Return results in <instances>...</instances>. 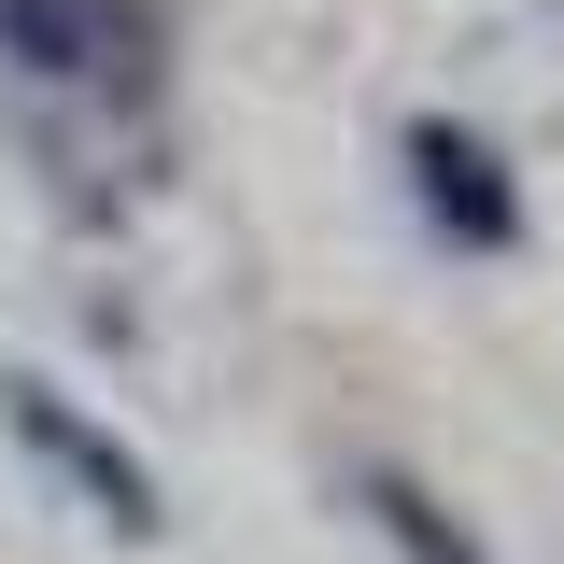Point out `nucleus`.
I'll list each match as a JSON object with an SVG mask.
<instances>
[{
	"label": "nucleus",
	"instance_id": "obj_1",
	"mask_svg": "<svg viewBox=\"0 0 564 564\" xmlns=\"http://www.w3.org/2000/svg\"><path fill=\"white\" fill-rule=\"evenodd\" d=\"M0 70L43 99H141L155 85V14L141 0H0Z\"/></svg>",
	"mask_w": 564,
	"mask_h": 564
},
{
	"label": "nucleus",
	"instance_id": "obj_2",
	"mask_svg": "<svg viewBox=\"0 0 564 564\" xmlns=\"http://www.w3.org/2000/svg\"><path fill=\"white\" fill-rule=\"evenodd\" d=\"M0 423H14V437H29V452H43V466H57V480L85 494L99 522H113V536H170V494H155V466H141L113 423H85L57 381H43V367H0Z\"/></svg>",
	"mask_w": 564,
	"mask_h": 564
},
{
	"label": "nucleus",
	"instance_id": "obj_4",
	"mask_svg": "<svg viewBox=\"0 0 564 564\" xmlns=\"http://www.w3.org/2000/svg\"><path fill=\"white\" fill-rule=\"evenodd\" d=\"M352 508L381 522V551H395V564H494L480 522H466V508H437L410 466H352Z\"/></svg>",
	"mask_w": 564,
	"mask_h": 564
},
{
	"label": "nucleus",
	"instance_id": "obj_3",
	"mask_svg": "<svg viewBox=\"0 0 564 564\" xmlns=\"http://www.w3.org/2000/svg\"><path fill=\"white\" fill-rule=\"evenodd\" d=\"M410 198H423V226L452 240V254H522V184H508V155H494L466 113H410Z\"/></svg>",
	"mask_w": 564,
	"mask_h": 564
}]
</instances>
